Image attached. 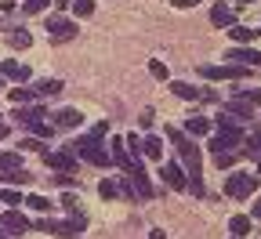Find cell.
I'll return each instance as SVG.
<instances>
[{
    "label": "cell",
    "mask_w": 261,
    "mask_h": 239,
    "mask_svg": "<svg viewBox=\"0 0 261 239\" xmlns=\"http://www.w3.org/2000/svg\"><path fill=\"white\" fill-rule=\"evenodd\" d=\"M200 0H174V8H196Z\"/></svg>",
    "instance_id": "obj_42"
},
{
    "label": "cell",
    "mask_w": 261,
    "mask_h": 239,
    "mask_svg": "<svg viewBox=\"0 0 261 239\" xmlns=\"http://www.w3.org/2000/svg\"><path fill=\"white\" fill-rule=\"evenodd\" d=\"M98 196H106V199H113V196H120V189H116V181H109V178H102V181H98Z\"/></svg>",
    "instance_id": "obj_32"
},
{
    "label": "cell",
    "mask_w": 261,
    "mask_h": 239,
    "mask_svg": "<svg viewBox=\"0 0 261 239\" xmlns=\"http://www.w3.org/2000/svg\"><path fill=\"white\" fill-rule=\"evenodd\" d=\"M55 123H58V127H80L84 116H80V109H58V113H55Z\"/></svg>",
    "instance_id": "obj_20"
},
{
    "label": "cell",
    "mask_w": 261,
    "mask_h": 239,
    "mask_svg": "<svg viewBox=\"0 0 261 239\" xmlns=\"http://www.w3.org/2000/svg\"><path fill=\"white\" fill-rule=\"evenodd\" d=\"M247 4H254V0H236V8H247Z\"/></svg>",
    "instance_id": "obj_46"
},
{
    "label": "cell",
    "mask_w": 261,
    "mask_h": 239,
    "mask_svg": "<svg viewBox=\"0 0 261 239\" xmlns=\"http://www.w3.org/2000/svg\"><path fill=\"white\" fill-rule=\"evenodd\" d=\"M0 225H4L11 235H18V232H29V228H33V225H29V218H25V214H18V210H8L4 218H0Z\"/></svg>",
    "instance_id": "obj_10"
},
{
    "label": "cell",
    "mask_w": 261,
    "mask_h": 239,
    "mask_svg": "<svg viewBox=\"0 0 261 239\" xmlns=\"http://www.w3.org/2000/svg\"><path fill=\"white\" fill-rule=\"evenodd\" d=\"M113 160H116L123 170H130V152H127V142H123V138H113Z\"/></svg>",
    "instance_id": "obj_22"
},
{
    "label": "cell",
    "mask_w": 261,
    "mask_h": 239,
    "mask_svg": "<svg viewBox=\"0 0 261 239\" xmlns=\"http://www.w3.org/2000/svg\"><path fill=\"white\" fill-rule=\"evenodd\" d=\"M149 69H152L156 80H167V65H163V62H149Z\"/></svg>",
    "instance_id": "obj_39"
},
{
    "label": "cell",
    "mask_w": 261,
    "mask_h": 239,
    "mask_svg": "<svg viewBox=\"0 0 261 239\" xmlns=\"http://www.w3.org/2000/svg\"><path fill=\"white\" fill-rule=\"evenodd\" d=\"M167 142L178 149V160L185 167V174H189V192L192 196H203V170H200V145L192 142V134L185 138V130L178 127H167Z\"/></svg>",
    "instance_id": "obj_1"
},
{
    "label": "cell",
    "mask_w": 261,
    "mask_h": 239,
    "mask_svg": "<svg viewBox=\"0 0 261 239\" xmlns=\"http://www.w3.org/2000/svg\"><path fill=\"white\" fill-rule=\"evenodd\" d=\"M211 22H214V25H232V22H236V11L228 8V4H214V8H211Z\"/></svg>",
    "instance_id": "obj_17"
},
{
    "label": "cell",
    "mask_w": 261,
    "mask_h": 239,
    "mask_svg": "<svg viewBox=\"0 0 261 239\" xmlns=\"http://www.w3.org/2000/svg\"><path fill=\"white\" fill-rule=\"evenodd\" d=\"M163 181H167L171 189H189V174H185V167L181 163H163Z\"/></svg>",
    "instance_id": "obj_8"
},
{
    "label": "cell",
    "mask_w": 261,
    "mask_h": 239,
    "mask_svg": "<svg viewBox=\"0 0 261 239\" xmlns=\"http://www.w3.org/2000/svg\"><path fill=\"white\" fill-rule=\"evenodd\" d=\"M25 203H29L33 210H40V214H47V210H51V199H47V196H29Z\"/></svg>",
    "instance_id": "obj_33"
},
{
    "label": "cell",
    "mask_w": 261,
    "mask_h": 239,
    "mask_svg": "<svg viewBox=\"0 0 261 239\" xmlns=\"http://www.w3.org/2000/svg\"><path fill=\"white\" fill-rule=\"evenodd\" d=\"M0 239H11V232H8L4 225H0Z\"/></svg>",
    "instance_id": "obj_44"
},
{
    "label": "cell",
    "mask_w": 261,
    "mask_h": 239,
    "mask_svg": "<svg viewBox=\"0 0 261 239\" xmlns=\"http://www.w3.org/2000/svg\"><path fill=\"white\" fill-rule=\"evenodd\" d=\"M73 15H80V18H87V15H94V0H73Z\"/></svg>",
    "instance_id": "obj_31"
},
{
    "label": "cell",
    "mask_w": 261,
    "mask_h": 239,
    "mask_svg": "<svg viewBox=\"0 0 261 239\" xmlns=\"http://www.w3.org/2000/svg\"><path fill=\"white\" fill-rule=\"evenodd\" d=\"M0 73H4L8 80H15V84H25L29 80V65L25 62H4V65H0Z\"/></svg>",
    "instance_id": "obj_11"
},
{
    "label": "cell",
    "mask_w": 261,
    "mask_h": 239,
    "mask_svg": "<svg viewBox=\"0 0 261 239\" xmlns=\"http://www.w3.org/2000/svg\"><path fill=\"white\" fill-rule=\"evenodd\" d=\"M214 156V167H232V160H236V152H211Z\"/></svg>",
    "instance_id": "obj_36"
},
{
    "label": "cell",
    "mask_w": 261,
    "mask_h": 239,
    "mask_svg": "<svg viewBox=\"0 0 261 239\" xmlns=\"http://www.w3.org/2000/svg\"><path fill=\"white\" fill-rule=\"evenodd\" d=\"M185 130H189V134H196V138H203V134H211L214 127H211V120H207V116H189V120H185Z\"/></svg>",
    "instance_id": "obj_19"
},
{
    "label": "cell",
    "mask_w": 261,
    "mask_h": 239,
    "mask_svg": "<svg viewBox=\"0 0 261 239\" xmlns=\"http://www.w3.org/2000/svg\"><path fill=\"white\" fill-rule=\"evenodd\" d=\"M228 232H232L236 239H240V235H247V232H250V218H243V214H236L232 221H228Z\"/></svg>",
    "instance_id": "obj_28"
},
{
    "label": "cell",
    "mask_w": 261,
    "mask_h": 239,
    "mask_svg": "<svg viewBox=\"0 0 261 239\" xmlns=\"http://www.w3.org/2000/svg\"><path fill=\"white\" fill-rule=\"evenodd\" d=\"M142 152H145L149 160H160V152H163V142L156 138V134H149V138L142 142Z\"/></svg>",
    "instance_id": "obj_27"
},
{
    "label": "cell",
    "mask_w": 261,
    "mask_h": 239,
    "mask_svg": "<svg viewBox=\"0 0 261 239\" xmlns=\"http://www.w3.org/2000/svg\"><path fill=\"white\" fill-rule=\"evenodd\" d=\"M228 62H240V65H261V51H254V47H232L228 51Z\"/></svg>",
    "instance_id": "obj_14"
},
{
    "label": "cell",
    "mask_w": 261,
    "mask_h": 239,
    "mask_svg": "<svg viewBox=\"0 0 261 239\" xmlns=\"http://www.w3.org/2000/svg\"><path fill=\"white\" fill-rule=\"evenodd\" d=\"M232 40H240V44H254L257 40V29H250V25H232V33H228Z\"/></svg>",
    "instance_id": "obj_24"
},
{
    "label": "cell",
    "mask_w": 261,
    "mask_h": 239,
    "mask_svg": "<svg viewBox=\"0 0 261 239\" xmlns=\"http://www.w3.org/2000/svg\"><path fill=\"white\" fill-rule=\"evenodd\" d=\"M33 94H37L40 101L55 98V94H62V80H37V84H33Z\"/></svg>",
    "instance_id": "obj_15"
},
{
    "label": "cell",
    "mask_w": 261,
    "mask_h": 239,
    "mask_svg": "<svg viewBox=\"0 0 261 239\" xmlns=\"http://www.w3.org/2000/svg\"><path fill=\"white\" fill-rule=\"evenodd\" d=\"M37 228H40V232H51V235H69V239L76 235L69 221H65V225H62V221H51V218H40V221H37Z\"/></svg>",
    "instance_id": "obj_13"
},
{
    "label": "cell",
    "mask_w": 261,
    "mask_h": 239,
    "mask_svg": "<svg viewBox=\"0 0 261 239\" xmlns=\"http://www.w3.org/2000/svg\"><path fill=\"white\" fill-rule=\"evenodd\" d=\"M243 101H250V105H261V91H236Z\"/></svg>",
    "instance_id": "obj_38"
},
{
    "label": "cell",
    "mask_w": 261,
    "mask_h": 239,
    "mask_svg": "<svg viewBox=\"0 0 261 239\" xmlns=\"http://www.w3.org/2000/svg\"><path fill=\"white\" fill-rule=\"evenodd\" d=\"M8 134H11V123H8L4 116H0V142H4V138H8Z\"/></svg>",
    "instance_id": "obj_41"
},
{
    "label": "cell",
    "mask_w": 261,
    "mask_h": 239,
    "mask_svg": "<svg viewBox=\"0 0 261 239\" xmlns=\"http://www.w3.org/2000/svg\"><path fill=\"white\" fill-rule=\"evenodd\" d=\"M44 120V105H15V123L29 127V123H40Z\"/></svg>",
    "instance_id": "obj_9"
},
{
    "label": "cell",
    "mask_w": 261,
    "mask_h": 239,
    "mask_svg": "<svg viewBox=\"0 0 261 239\" xmlns=\"http://www.w3.org/2000/svg\"><path fill=\"white\" fill-rule=\"evenodd\" d=\"M171 94L181 98V101H196V98H200V87H192L185 80H171Z\"/></svg>",
    "instance_id": "obj_16"
},
{
    "label": "cell",
    "mask_w": 261,
    "mask_h": 239,
    "mask_svg": "<svg viewBox=\"0 0 261 239\" xmlns=\"http://www.w3.org/2000/svg\"><path fill=\"white\" fill-rule=\"evenodd\" d=\"M40 156H44V163H47V167H55V170H58V174H76V156H73L69 149H62V152H47V149H44Z\"/></svg>",
    "instance_id": "obj_6"
},
{
    "label": "cell",
    "mask_w": 261,
    "mask_h": 239,
    "mask_svg": "<svg viewBox=\"0 0 261 239\" xmlns=\"http://www.w3.org/2000/svg\"><path fill=\"white\" fill-rule=\"evenodd\" d=\"M240 156H257V160H261V127L250 134V138H243V145H240Z\"/></svg>",
    "instance_id": "obj_21"
},
{
    "label": "cell",
    "mask_w": 261,
    "mask_h": 239,
    "mask_svg": "<svg viewBox=\"0 0 261 239\" xmlns=\"http://www.w3.org/2000/svg\"><path fill=\"white\" fill-rule=\"evenodd\" d=\"M44 8H47V0H25V4H22V11H25V15H40Z\"/></svg>",
    "instance_id": "obj_35"
},
{
    "label": "cell",
    "mask_w": 261,
    "mask_h": 239,
    "mask_svg": "<svg viewBox=\"0 0 261 239\" xmlns=\"http://www.w3.org/2000/svg\"><path fill=\"white\" fill-rule=\"evenodd\" d=\"M149 239H167V232H163V228H152V232H149Z\"/></svg>",
    "instance_id": "obj_43"
},
{
    "label": "cell",
    "mask_w": 261,
    "mask_h": 239,
    "mask_svg": "<svg viewBox=\"0 0 261 239\" xmlns=\"http://www.w3.org/2000/svg\"><path fill=\"white\" fill-rule=\"evenodd\" d=\"M116 189H120V196H127V199H138V189H135V181H130V178H123Z\"/></svg>",
    "instance_id": "obj_34"
},
{
    "label": "cell",
    "mask_w": 261,
    "mask_h": 239,
    "mask_svg": "<svg viewBox=\"0 0 261 239\" xmlns=\"http://www.w3.org/2000/svg\"><path fill=\"white\" fill-rule=\"evenodd\" d=\"M8 47H15V51H25L29 44H33V37H29V29H22V25H15V29H8Z\"/></svg>",
    "instance_id": "obj_12"
},
{
    "label": "cell",
    "mask_w": 261,
    "mask_h": 239,
    "mask_svg": "<svg viewBox=\"0 0 261 239\" xmlns=\"http://www.w3.org/2000/svg\"><path fill=\"white\" fill-rule=\"evenodd\" d=\"M152 120H156V113H152V109H145V113H142V120H138V123H142V127H152Z\"/></svg>",
    "instance_id": "obj_40"
},
{
    "label": "cell",
    "mask_w": 261,
    "mask_h": 239,
    "mask_svg": "<svg viewBox=\"0 0 261 239\" xmlns=\"http://www.w3.org/2000/svg\"><path fill=\"white\" fill-rule=\"evenodd\" d=\"M11 170H22V156L18 152H0V174H11Z\"/></svg>",
    "instance_id": "obj_23"
},
{
    "label": "cell",
    "mask_w": 261,
    "mask_h": 239,
    "mask_svg": "<svg viewBox=\"0 0 261 239\" xmlns=\"http://www.w3.org/2000/svg\"><path fill=\"white\" fill-rule=\"evenodd\" d=\"M200 76H207V80H240V76H247V65H200Z\"/></svg>",
    "instance_id": "obj_7"
},
{
    "label": "cell",
    "mask_w": 261,
    "mask_h": 239,
    "mask_svg": "<svg viewBox=\"0 0 261 239\" xmlns=\"http://www.w3.org/2000/svg\"><path fill=\"white\" fill-rule=\"evenodd\" d=\"M127 178L135 181L138 199H152V196H156V189H152V181H149V174H145V167L138 163V156H130V170H127Z\"/></svg>",
    "instance_id": "obj_5"
},
{
    "label": "cell",
    "mask_w": 261,
    "mask_h": 239,
    "mask_svg": "<svg viewBox=\"0 0 261 239\" xmlns=\"http://www.w3.org/2000/svg\"><path fill=\"white\" fill-rule=\"evenodd\" d=\"M51 181H55V185H62V189H69V185L76 189V174H55Z\"/></svg>",
    "instance_id": "obj_37"
},
{
    "label": "cell",
    "mask_w": 261,
    "mask_h": 239,
    "mask_svg": "<svg viewBox=\"0 0 261 239\" xmlns=\"http://www.w3.org/2000/svg\"><path fill=\"white\" fill-rule=\"evenodd\" d=\"M0 84H4V73H0Z\"/></svg>",
    "instance_id": "obj_48"
},
{
    "label": "cell",
    "mask_w": 261,
    "mask_h": 239,
    "mask_svg": "<svg viewBox=\"0 0 261 239\" xmlns=\"http://www.w3.org/2000/svg\"><path fill=\"white\" fill-rule=\"evenodd\" d=\"M257 174H247V170H236V174H228V181H225V192L232 196V199H247V196H254L257 192Z\"/></svg>",
    "instance_id": "obj_3"
},
{
    "label": "cell",
    "mask_w": 261,
    "mask_h": 239,
    "mask_svg": "<svg viewBox=\"0 0 261 239\" xmlns=\"http://www.w3.org/2000/svg\"><path fill=\"white\" fill-rule=\"evenodd\" d=\"M254 218H261V199H257V203H254Z\"/></svg>",
    "instance_id": "obj_45"
},
{
    "label": "cell",
    "mask_w": 261,
    "mask_h": 239,
    "mask_svg": "<svg viewBox=\"0 0 261 239\" xmlns=\"http://www.w3.org/2000/svg\"><path fill=\"white\" fill-rule=\"evenodd\" d=\"M69 210V225H73V232H84L87 228V218H84V210H80V203H73V207H65Z\"/></svg>",
    "instance_id": "obj_26"
},
{
    "label": "cell",
    "mask_w": 261,
    "mask_h": 239,
    "mask_svg": "<svg viewBox=\"0 0 261 239\" xmlns=\"http://www.w3.org/2000/svg\"><path fill=\"white\" fill-rule=\"evenodd\" d=\"M257 178H261V160H257Z\"/></svg>",
    "instance_id": "obj_47"
},
{
    "label": "cell",
    "mask_w": 261,
    "mask_h": 239,
    "mask_svg": "<svg viewBox=\"0 0 261 239\" xmlns=\"http://www.w3.org/2000/svg\"><path fill=\"white\" fill-rule=\"evenodd\" d=\"M76 160H84V163H91V167H109L113 163V156L106 152V145H102V138H94V134H87V138H76V142H69L65 145Z\"/></svg>",
    "instance_id": "obj_2"
},
{
    "label": "cell",
    "mask_w": 261,
    "mask_h": 239,
    "mask_svg": "<svg viewBox=\"0 0 261 239\" xmlns=\"http://www.w3.org/2000/svg\"><path fill=\"white\" fill-rule=\"evenodd\" d=\"M0 203H8V207H22V192L11 189V185H4V189H0Z\"/></svg>",
    "instance_id": "obj_29"
},
{
    "label": "cell",
    "mask_w": 261,
    "mask_h": 239,
    "mask_svg": "<svg viewBox=\"0 0 261 239\" xmlns=\"http://www.w3.org/2000/svg\"><path fill=\"white\" fill-rule=\"evenodd\" d=\"M225 113L236 116V120H250V116H254V105H250V101H243V98H236V101H228V105H225Z\"/></svg>",
    "instance_id": "obj_18"
},
{
    "label": "cell",
    "mask_w": 261,
    "mask_h": 239,
    "mask_svg": "<svg viewBox=\"0 0 261 239\" xmlns=\"http://www.w3.org/2000/svg\"><path fill=\"white\" fill-rule=\"evenodd\" d=\"M0 181H4V185H11V189H15V185H29L33 178L25 174V170H11V174H0Z\"/></svg>",
    "instance_id": "obj_30"
},
{
    "label": "cell",
    "mask_w": 261,
    "mask_h": 239,
    "mask_svg": "<svg viewBox=\"0 0 261 239\" xmlns=\"http://www.w3.org/2000/svg\"><path fill=\"white\" fill-rule=\"evenodd\" d=\"M47 33H51V40H55V44H65V40H73L80 29H76V22H73V18H65V15H51V18H47Z\"/></svg>",
    "instance_id": "obj_4"
},
{
    "label": "cell",
    "mask_w": 261,
    "mask_h": 239,
    "mask_svg": "<svg viewBox=\"0 0 261 239\" xmlns=\"http://www.w3.org/2000/svg\"><path fill=\"white\" fill-rule=\"evenodd\" d=\"M8 98H11V105H29L37 94H33V87H15V91H8Z\"/></svg>",
    "instance_id": "obj_25"
}]
</instances>
